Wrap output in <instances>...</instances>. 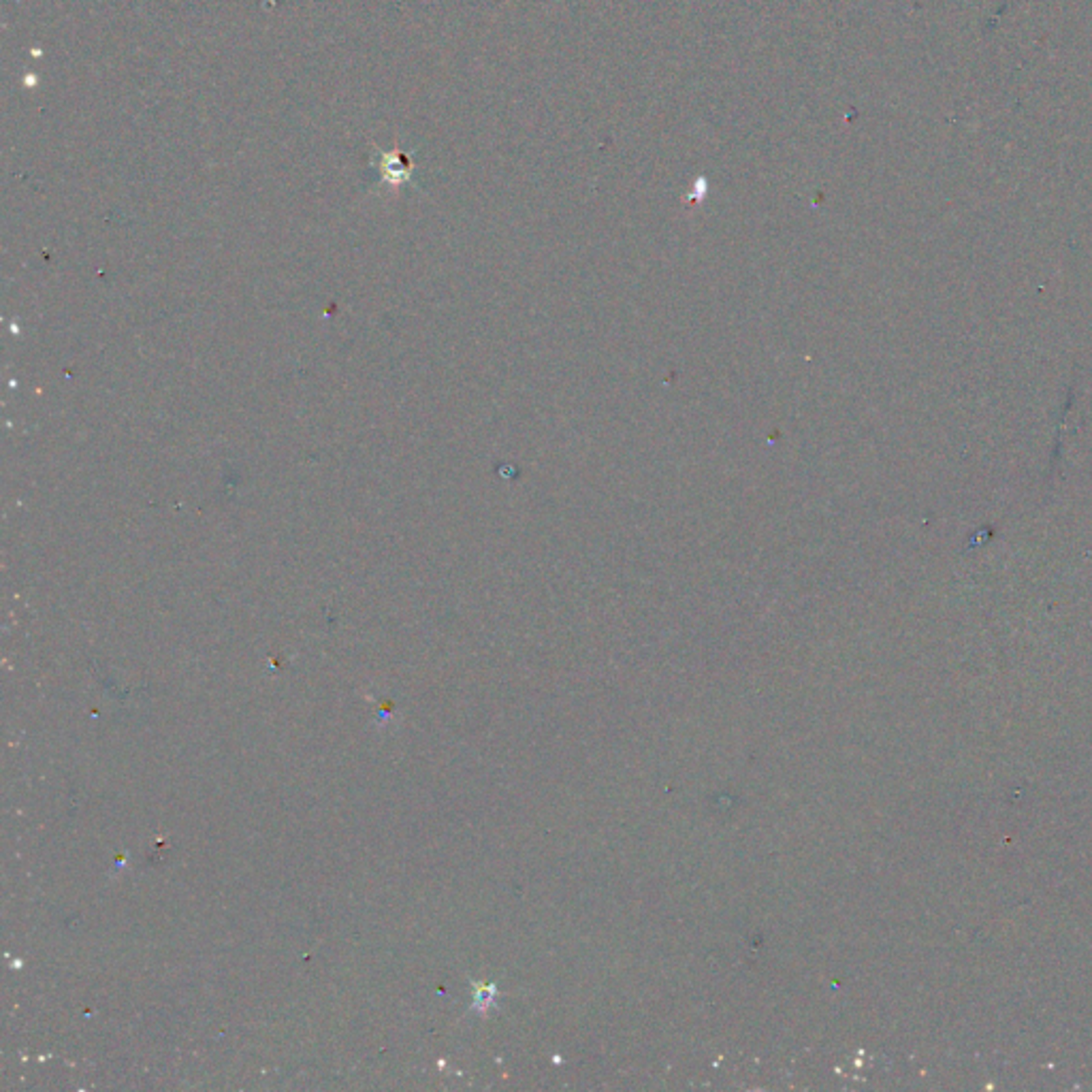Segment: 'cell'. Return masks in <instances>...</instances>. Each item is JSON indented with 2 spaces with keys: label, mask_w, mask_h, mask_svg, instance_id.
<instances>
[{
  "label": "cell",
  "mask_w": 1092,
  "mask_h": 1092,
  "mask_svg": "<svg viewBox=\"0 0 1092 1092\" xmlns=\"http://www.w3.org/2000/svg\"><path fill=\"white\" fill-rule=\"evenodd\" d=\"M378 167H380L382 178L389 184H401L410 179L412 175L414 163L405 152L393 150V152H380L378 156Z\"/></svg>",
  "instance_id": "cell-1"
}]
</instances>
